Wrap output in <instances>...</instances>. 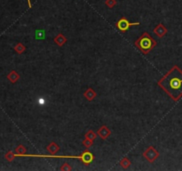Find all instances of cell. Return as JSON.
Listing matches in <instances>:
<instances>
[{"label":"cell","instance_id":"13","mask_svg":"<svg viewBox=\"0 0 182 171\" xmlns=\"http://www.w3.org/2000/svg\"><path fill=\"white\" fill-rule=\"evenodd\" d=\"M26 151H27L26 147H25L24 145H22V144H20V145L15 149V152H16L15 155H16V157H18V156L23 157V156L25 155Z\"/></svg>","mask_w":182,"mask_h":171},{"label":"cell","instance_id":"8","mask_svg":"<svg viewBox=\"0 0 182 171\" xmlns=\"http://www.w3.org/2000/svg\"><path fill=\"white\" fill-rule=\"evenodd\" d=\"M67 41H68L67 38H66L63 34H61V33H59V34L53 39V42H54L57 46H59V47H62L63 45H65V44L67 43Z\"/></svg>","mask_w":182,"mask_h":171},{"label":"cell","instance_id":"10","mask_svg":"<svg viewBox=\"0 0 182 171\" xmlns=\"http://www.w3.org/2000/svg\"><path fill=\"white\" fill-rule=\"evenodd\" d=\"M46 150L51 153V155H55L60 151V146L55 142H52L46 147Z\"/></svg>","mask_w":182,"mask_h":171},{"label":"cell","instance_id":"6","mask_svg":"<svg viewBox=\"0 0 182 171\" xmlns=\"http://www.w3.org/2000/svg\"><path fill=\"white\" fill-rule=\"evenodd\" d=\"M168 32V30L165 28V26L162 23H158V25L154 29V33L158 37V38H162L164 37Z\"/></svg>","mask_w":182,"mask_h":171},{"label":"cell","instance_id":"20","mask_svg":"<svg viewBox=\"0 0 182 171\" xmlns=\"http://www.w3.org/2000/svg\"><path fill=\"white\" fill-rule=\"evenodd\" d=\"M60 170H63V171H70V170H72V167H70V165L69 164V163H67V162H65V163H63L62 164V166L60 167Z\"/></svg>","mask_w":182,"mask_h":171},{"label":"cell","instance_id":"19","mask_svg":"<svg viewBox=\"0 0 182 171\" xmlns=\"http://www.w3.org/2000/svg\"><path fill=\"white\" fill-rule=\"evenodd\" d=\"M105 5L107 7H108L109 8H113L116 7V0H106L105 1Z\"/></svg>","mask_w":182,"mask_h":171},{"label":"cell","instance_id":"7","mask_svg":"<svg viewBox=\"0 0 182 171\" xmlns=\"http://www.w3.org/2000/svg\"><path fill=\"white\" fill-rule=\"evenodd\" d=\"M97 135L103 140H106L110 135H111V130L107 127V126H101L98 132H97Z\"/></svg>","mask_w":182,"mask_h":171},{"label":"cell","instance_id":"1","mask_svg":"<svg viewBox=\"0 0 182 171\" xmlns=\"http://www.w3.org/2000/svg\"><path fill=\"white\" fill-rule=\"evenodd\" d=\"M160 87L174 102L182 97V71L174 65L158 82Z\"/></svg>","mask_w":182,"mask_h":171},{"label":"cell","instance_id":"4","mask_svg":"<svg viewBox=\"0 0 182 171\" xmlns=\"http://www.w3.org/2000/svg\"><path fill=\"white\" fill-rule=\"evenodd\" d=\"M140 24V23L136 22V23H130L125 17H122L116 23V27L122 32H125L127 31L130 27L131 26H139Z\"/></svg>","mask_w":182,"mask_h":171},{"label":"cell","instance_id":"16","mask_svg":"<svg viewBox=\"0 0 182 171\" xmlns=\"http://www.w3.org/2000/svg\"><path fill=\"white\" fill-rule=\"evenodd\" d=\"M85 137L88 138V139H90V140H92V141H94V140L96 139V137H97V134H96L94 131H92V129H90V130H88L87 133L85 134Z\"/></svg>","mask_w":182,"mask_h":171},{"label":"cell","instance_id":"12","mask_svg":"<svg viewBox=\"0 0 182 171\" xmlns=\"http://www.w3.org/2000/svg\"><path fill=\"white\" fill-rule=\"evenodd\" d=\"M35 39L37 40H45L46 39V31L45 30H37L35 31Z\"/></svg>","mask_w":182,"mask_h":171},{"label":"cell","instance_id":"3","mask_svg":"<svg viewBox=\"0 0 182 171\" xmlns=\"http://www.w3.org/2000/svg\"><path fill=\"white\" fill-rule=\"evenodd\" d=\"M23 157H39V158H58V159H61V158H70V159H80L84 165L88 166L90 165L93 160H94V155L89 151V150H86L85 151H84L81 155L79 156H55V155H41V154H25Z\"/></svg>","mask_w":182,"mask_h":171},{"label":"cell","instance_id":"2","mask_svg":"<svg viewBox=\"0 0 182 171\" xmlns=\"http://www.w3.org/2000/svg\"><path fill=\"white\" fill-rule=\"evenodd\" d=\"M157 45V42L147 33L144 32L134 43V46L143 54L147 55Z\"/></svg>","mask_w":182,"mask_h":171},{"label":"cell","instance_id":"14","mask_svg":"<svg viewBox=\"0 0 182 171\" xmlns=\"http://www.w3.org/2000/svg\"><path fill=\"white\" fill-rule=\"evenodd\" d=\"M119 164H120V166H121L123 168L126 169V168H128V167L131 166V161H130V159H129L127 157H124V158H123V159L120 160Z\"/></svg>","mask_w":182,"mask_h":171},{"label":"cell","instance_id":"5","mask_svg":"<svg viewBox=\"0 0 182 171\" xmlns=\"http://www.w3.org/2000/svg\"><path fill=\"white\" fill-rule=\"evenodd\" d=\"M143 157L150 163H153L158 157H159V152L153 147L149 146L144 152H143Z\"/></svg>","mask_w":182,"mask_h":171},{"label":"cell","instance_id":"17","mask_svg":"<svg viewBox=\"0 0 182 171\" xmlns=\"http://www.w3.org/2000/svg\"><path fill=\"white\" fill-rule=\"evenodd\" d=\"M92 144H93V141H92V140H90V139H88V138H86V137L83 140V145H84L86 149H89Z\"/></svg>","mask_w":182,"mask_h":171},{"label":"cell","instance_id":"15","mask_svg":"<svg viewBox=\"0 0 182 171\" xmlns=\"http://www.w3.org/2000/svg\"><path fill=\"white\" fill-rule=\"evenodd\" d=\"M14 50L16 51L17 54L21 55V54H23V53L25 52L26 47L23 46V44H22V43H18V44L15 45V47H14Z\"/></svg>","mask_w":182,"mask_h":171},{"label":"cell","instance_id":"21","mask_svg":"<svg viewBox=\"0 0 182 171\" xmlns=\"http://www.w3.org/2000/svg\"><path fill=\"white\" fill-rule=\"evenodd\" d=\"M28 5H29V7H30V8H31V7H32V5H31L30 0H28Z\"/></svg>","mask_w":182,"mask_h":171},{"label":"cell","instance_id":"11","mask_svg":"<svg viewBox=\"0 0 182 171\" xmlns=\"http://www.w3.org/2000/svg\"><path fill=\"white\" fill-rule=\"evenodd\" d=\"M7 79L10 80L11 83L14 84V83H16V82L19 80V79H20V75H19L15 71H12L7 75Z\"/></svg>","mask_w":182,"mask_h":171},{"label":"cell","instance_id":"9","mask_svg":"<svg viewBox=\"0 0 182 171\" xmlns=\"http://www.w3.org/2000/svg\"><path fill=\"white\" fill-rule=\"evenodd\" d=\"M84 96L89 102H92V101H93L94 98L97 96V94H96V92H95L92 88L89 87V88L84 93Z\"/></svg>","mask_w":182,"mask_h":171},{"label":"cell","instance_id":"18","mask_svg":"<svg viewBox=\"0 0 182 171\" xmlns=\"http://www.w3.org/2000/svg\"><path fill=\"white\" fill-rule=\"evenodd\" d=\"M15 157H16L15 153H14L12 151H9L5 155V158H6L8 161H13Z\"/></svg>","mask_w":182,"mask_h":171}]
</instances>
